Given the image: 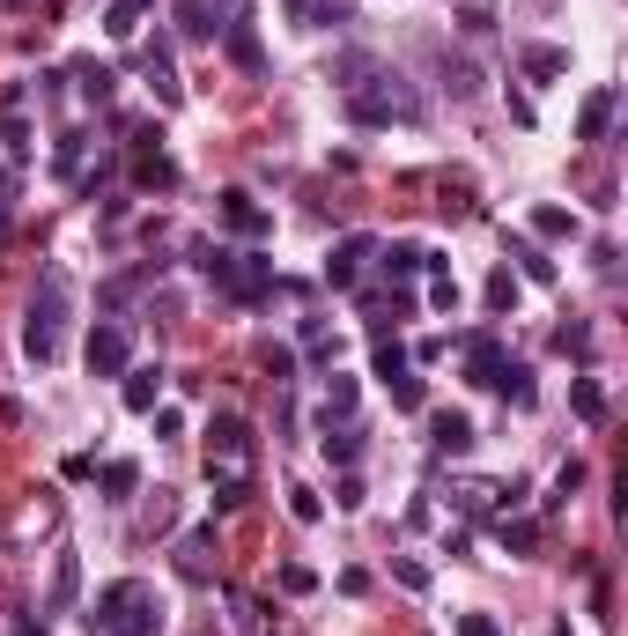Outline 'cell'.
<instances>
[{"instance_id":"cell-1","label":"cell","mask_w":628,"mask_h":636,"mask_svg":"<svg viewBox=\"0 0 628 636\" xmlns=\"http://www.w3.org/2000/svg\"><path fill=\"white\" fill-rule=\"evenodd\" d=\"M89 636H163V600L141 577H119V585H104L97 607H89Z\"/></svg>"},{"instance_id":"cell-2","label":"cell","mask_w":628,"mask_h":636,"mask_svg":"<svg viewBox=\"0 0 628 636\" xmlns=\"http://www.w3.org/2000/svg\"><path fill=\"white\" fill-rule=\"evenodd\" d=\"M60 326H67V274H45V289H37V304L23 318L30 363H60Z\"/></svg>"},{"instance_id":"cell-3","label":"cell","mask_w":628,"mask_h":636,"mask_svg":"<svg viewBox=\"0 0 628 636\" xmlns=\"http://www.w3.org/2000/svg\"><path fill=\"white\" fill-rule=\"evenodd\" d=\"M207 474H252V422L244 415L207 422Z\"/></svg>"},{"instance_id":"cell-4","label":"cell","mask_w":628,"mask_h":636,"mask_svg":"<svg viewBox=\"0 0 628 636\" xmlns=\"http://www.w3.org/2000/svg\"><path fill=\"white\" fill-rule=\"evenodd\" d=\"M215 282L237 296V304H259L266 289H274V267L266 259H252V252H222V267H215Z\"/></svg>"},{"instance_id":"cell-5","label":"cell","mask_w":628,"mask_h":636,"mask_svg":"<svg viewBox=\"0 0 628 636\" xmlns=\"http://www.w3.org/2000/svg\"><path fill=\"white\" fill-rule=\"evenodd\" d=\"M0 148L30 156V89L23 82H8V97H0Z\"/></svg>"},{"instance_id":"cell-6","label":"cell","mask_w":628,"mask_h":636,"mask_svg":"<svg viewBox=\"0 0 628 636\" xmlns=\"http://www.w3.org/2000/svg\"><path fill=\"white\" fill-rule=\"evenodd\" d=\"M89 370H97V378H126V326L89 333Z\"/></svg>"},{"instance_id":"cell-7","label":"cell","mask_w":628,"mask_h":636,"mask_svg":"<svg viewBox=\"0 0 628 636\" xmlns=\"http://www.w3.org/2000/svg\"><path fill=\"white\" fill-rule=\"evenodd\" d=\"M222 222H230V230H244V237H266V230H274V215H266L252 193H222Z\"/></svg>"},{"instance_id":"cell-8","label":"cell","mask_w":628,"mask_h":636,"mask_svg":"<svg viewBox=\"0 0 628 636\" xmlns=\"http://www.w3.org/2000/svg\"><path fill=\"white\" fill-rule=\"evenodd\" d=\"M370 252H377V245H370V237H340V252H333V267H326V282H333V289H348V282H355V274H363V267H370Z\"/></svg>"},{"instance_id":"cell-9","label":"cell","mask_w":628,"mask_h":636,"mask_svg":"<svg viewBox=\"0 0 628 636\" xmlns=\"http://www.w3.org/2000/svg\"><path fill=\"white\" fill-rule=\"evenodd\" d=\"M156 400H163V370H126V407L133 415H156Z\"/></svg>"},{"instance_id":"cell-10","label":"cell","mask_w":628,"mask_h":636,"mask_svg":"<svg viewBox=\"0 0 628 636\" xmlns=\"http://www.w3.org/2000/svg\"><path fill=\"white\" fill-rule=\"evenodd\" d=\"M496 370H503V348L481 333V341L466 348V378H473V385H496Z\"/></svg>"},{"instance_id":"cell-11","label":"cell","mask_w":628,"mask_h":636,"mask_svg":"<svg viewBox=\"0 0 628 636\" xmlns=\"http://www.w3.org/2000/svg\"><path fill=\"white\" fill-rule=\"evenodd\" d=\"M614 104H621V97H614V89H599V97H592V104H584V119H577V134H584V141H599V134H606V119H614Z\"/></svg>"},{"instance_id":"cell-12","label":"cell","mask_w":628,"mask_h":636,"mask_svg":"<svg viewBox=\"0 0 628 636\" xmlns=\"http://www.w3.org/2000/svg\"><path fill=\"white\" fill-rule=\"evenodd\" d=\"M473 444V422L466 415H436V452H466Z\"/></svg>"},{"instance_id":"cell-13","label":"cell","mask_w":628,"mask_h":636,"mask_svg":"<svg viewBox=\"0 0 628 636\" xmlns=\"http://www.w3.org/2000/svg\"><path fill=\"white\" fill-rule=\"evenodd\" d=\"M569 407H577L584 422H606V392H599L592 378H577V385H569Z\"/></svg>"},{"instance_id":"cell-14","label":"cell","mask_w":628,"mask_h":636,"mask_svg":"<svg viewBox=\"0 0 628 636\" xmlns=\"http://www.w3.org/2000/svg\"><path fill=\"white\" fill-rule=\"evenodd\" d=\"M74 585H82V563H74V555H60V570H52V607H74Z\"/></svg>"},{"instance_id":"cell-15","label":"cell","mask_w":628,"mask_h":636,"mask_svg":"<svg viewBox=\"0 0 628 636\" xmlns=\"http://www.w3.org/2000/svg\"><path fill=\"white\" fill-rule=\"evenodd\" d=\"M385 267L399 274V282H407V274H422V267H436V259H429L422 245H392V252H385Z\"/></svg>"},{"instance_id":"cell-16","label":"cell","mask_w":628,"mask_h":636,"mask_svg":"<svg viewBox=\"0 0 628 636\" xmlns=\"http://www.w3.org/2000/svg\"><path fill=\"white\" fill-rule=\"evenodd\" d=\"M532 230H540V237H577V215H569V208H540V215H532Z\"/></svg>"},{"instance_id":"cell-17","label":"cell","mask_w":628,"mask_h":636,"mask_svg":"<svg viewBox=\"0 0 628 636\" xmlns=\"http://www.w3.org/2000/svg\"><path fill=\"white\" fill-rule=\"evenodd\" d=\"M178 30H185V37H215V23H207V0H178Z\"/></svg>"},{"instance_id":"cell-18","label":"cell","mask_w":628,"mask_h":636,"mask_svg":"<svg viewBox=\"0 0 628 636\" xmlns=\"http://www.w3.org/2000/svg\"><path fill=\"white\" fill-rule=\"evenodd\" d=\"M569 67V52H555V45H532L525 52V74H540V82H547V74H562Z\"/></svg>"},{"instance_id":"cell-19","label":"cell","mask_w":628,"mask_h":636,"mask_svg":"<svg viewBox=\"0 0 628 636\" xmlns=\"http://www.w3.org/2000/svg\"><path fill=\"white\" fill-rule=\"evenodd\" d=\"M496 385H503V400H518V407H532V370H496Z\"/></svg>"},{"instance_id":"cell-20","label":"cell","mask_w":628,"mask_h":636,"mask_svg":"<svg viewBox=\"0 0 628 636\" xmlns=\"http://www.w3.org/2000/svg\"><path fill=\"white\" fill-rule=\"evenodd\" d=\"M377 378H407V348H399V341H377Z\"/></svg>"},{"instance_id":"cell-21","label":"cell","mask_w":628,"mask_h":636,"mask_svg":"<svg viewBox=\"0 0 628 636\" xmlns=\"http://www.w3.org/2000/svg\"><path fill=\"white\" fill-rule=\"evenodd\" d=\"M577 489H584V466H577V459H569V466H562V474H555V496H547V511H562V503H569V496H577Z\"/></svg>"},{"instance_id":"cell-22","label":"cell","mask_w":628,"mask_h":636,"mask_svg":"<svg viewBox=\"0 0 628 636\" xmlns=\"http://www.w3.org/2000/svg\"><path fill=\"white\" fill-rule=\"evenodd\" d=\"M348 407H355V378H333V385H326V422L348 415Z\"/></svg>"},{"instance_id":"cell-23","label":"cell","mask_w":628,"mask_h":636,"mask_svg":"<svg viewBox=\"0 0 628 636\" xmlns=\"http://www.w3.org/2000/svg\"><path fill=\"white\" fill-rule=\"evenodd\" d=\"M503 548L510 555H532V548H540V526H503Z\"/></svg>"},{"instance_id":"cell-24","label":"cell","mask_w":628,"mask_h":636,"mask_svg":"<svg viewBox=\"0 0 628 636\" xmlns=\"http://www.w3.org/2000/svg\"><path fill=\"white\" fill-rule=\"evenodd\" d=\"M326 452H333L340 466H348L355 452H363V444H355V429H326Z\"/></svg>"},{"instance_id":"cell-25","label":"cell","mask_w":628,"mask_h":636,"mask_svg":"<svg viewBox=\"0 0 628 636\" xmlns=\"http://www.w3.org/2000/svg\"><path fill=\"white\" fill-rule=\"evenodd\" d=\"M133 481H141V474H133V466H126V459H111V466H104V489H111V496H126V489H133Z\"/></svg>"},{"instance_id":"cell-26","label":"cell","mask_w":628,"mask_h":636,"mask_svg":"<svg viewBox=\"0 0 628 636\" xmlns=\"http://www.w3.org/2000/svg\"><path fill=\"white\" fill-rule=\"evenodd\" d=\"M392 577H399V585H407V592H429V570H422V563H407V555H399V563H392Z\"/></svg>"},{"instance_id":"cell-27","label":"cell","mask_w":628,"mask_h":636,"mask_svg":"<svg viewBox=\"0 0 628 636\" xmlns=\"http://www.w3.org/2000/svg\"><path fill=\"white\" fill-rule=\"evenodd\" d=\"M518 259H525V274H532V282H555V259H540L532 245H518Z\"/></svg>"},{"instance_id":"cell-28","label":"cell","mask_w":628,"mask_h":636,"mask_svg":"<svg viewBox=\"0 0 628 636\" xmlns=\"http://www.w3.org/2000/svg\"><path fill=\"white\" fill-rule=\"evenodd\" d=\"M289 511H296V518H303V526H311V518H318V511H326V503H318V496H311V489H289Z\"/></svg>"},{"instance_id":"cell-29","label":"cell","mask_w":628,"mask_h":636,"mask_svg":"<svg viewBox=\"0 0 628 636\" xmlns=\"http://www.w3.org/2000/svg\"><path fill=\"white\" fill-rule=\"evenodd\" d=\"M104 30H111V37H133V30H141V23H133V8H126V0H119V8L104 15Z\"/></svg>"},{"instance_id":"cell-30","label":"cell","mask_w":628,"mask_h":636,"mask_svg":"<svg viewBox=\"0 0 628 636\" xmlns=\"http://www.w3.org/2000/svg\"><path fill=\"white\" fill-rule=\"evenodd\" d=\"M488 304H496V311L518 304V282H510V274H496V282H488Z\"/></svg>"},{"instance_id":"cell-31","label":"cell","mask_w":628,"mask_h":636,"mask_svg":"<svg viewBox=\"0 0 628 636\" xmlns=\"http://www.w3.org/2000/svg\"><path fill=\"white\" fill-rule=\"evenodd\" d=\"M392 400L399 407H422V378H392Z\"/></svg>"},{"instance_id":"cell-32","label":"cell","mask_w":628,"mask_h":636,"mask_svg":"<svg viewBox=\"0 0 628 636\" xmlns=\"http://www.w3.org/2000/svg\"><path fill=\"white\" fill-rule=\"evenodd\" d=\"M82 89H89V97L104 104V97H111V74H104V67H82Z\"/></svg>"},{"instance_id":"cell-33","label":"cell","mask_w":628,"mask_h":636,"mask_svg":"<svg viewBox=\"0 0 628 636\" xmlns=\"http://www.w3.org/2000/svg\"><path fill=\"white\" fill-rule=\"evenodd\" d=\"M459 636H503V629L488 622V614H459Z\"/></svg>"},{"instance_id":"cell-34","label":"cell","mask_w":628,"mask_h":636,"mask_svg":"<svg viewBox=\"0 0 628 636\" xmlns=\"http://www.w3.org/2000/svg\"><path fill=\"white\" fill-rule=\"evenodd\" d=\"M289 15H296V23H311V15H318V0H289Z\"/></svg>"},{"instance_id":"cell-35","label":"cell","mask_w":628,"mask_h":636,"mask_svg":"<svg viewBox=\"0 0 628 636\" xmlns=\"http://www.w3.org/2000/svg\"><path fill=\"white\" fill-rule=\"evenodd\" d=\"M15 636H45V629H15Z\"/></svg>"},{"instance_id":"cell-36","label":"cell","mask_w":628,"mask_h":636,"mask_svg":"<svg viewBox=\"0 0 628 636\" xmlns=\"http://www.w3.org/2000/svg\"><path fill=\"white\" fill-rule=\"evenodd\" d=\"M126 8H141V0H126Z\"/></svg>"}]
</instances>
